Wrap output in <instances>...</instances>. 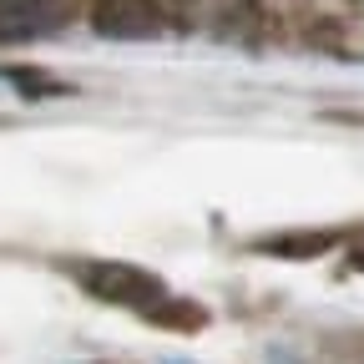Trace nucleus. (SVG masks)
<instances>
[{
    "instance_id": "obj_3",
    "label": "nucleus",
    "mask_w": 364,
    "mask_h": 364,
    "mask_svg": "<svg viewBox=\"0 0 364 364\" xmlns=\"http://www.w3.org/2000/svg\"><path fill=\"white\" fill-rule=\"evenodd\" d=\"M66 26V0H0V41H41Z\"/></svg>"
},
{
    "instance_id": "obj_4",
    "label": "nucleus",
    "mask_w": 364,
    "mask_h": 364,
    "mask_svg": "<svg viewBox=\"0 0 364 364\" xmlns=\"http://www.w3.org/2000/svg\"><path fill=\"white\" fill-rule=\"evenodd\" d=\"M334 238L329 233H314V238H284V243H268L273 253H289V258H299V253H324Z\"/></svg>"
},
{
    "instance_id": "obj_1",
    "label": "nucleus",
    "mask_w": 364,
    "mask_h": 364,
    "mask_svg": "<svg viewBox=\"0 0 364 364\" xmlns=\"http://www.w3.org/2000/svg\"><path fill=\"white\" fill-rule=\"evenodd\" d=\"M76 284L102 299V304H117V309H136V314H152V318H167V324H203L198 309H182L157 273L136 268V263H117V258H86V263H71Z\"/></svg>"
},
{
    "instance_id": "obj_2",
    "label": "nucleus",
    "mask_w": 364,
    "mask_h": 364,
    "mask_svg": "<svg viewBox=\"0 0 364 364\" xmlns=\"http://www.w3.org/2000/svg\"><path fill=\"white\" fill-rule=\"evenodd\" d=\"M91 26L112 41H147L162 31V6L157 0H97Z\"/></svg>"
},
{
    "instance_id": "obj_5",
    "label": "nucleus",
    "mask_w": 364,
    "mask_h": 364,
    "mask_svg": "<svg viewBox=\"0 0 364 364\" xmlns=\"http://www.w3.org/2000/svg\"><path fill=\"white\" fill-rule=\"evenodd\" d=\"M6 76H11L21 91H46V97H66V91H61L56 81H46L41 71H6Z\"/></svg>"
}]
</instances>
